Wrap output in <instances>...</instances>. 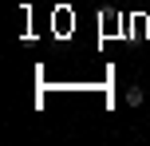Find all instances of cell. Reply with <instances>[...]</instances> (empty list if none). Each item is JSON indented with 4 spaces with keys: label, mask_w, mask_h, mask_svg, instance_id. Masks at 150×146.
Listing matches in <instances>:
<instances>
[{
    "label": "cell",
    "mask_w": 150,
    "mask_h": 146,
    "mask_svg": "<svg viewBox=\"0 0 150 146\" xmlns=\"http://www.w3.org/2000/svg\"><path fill=\"white\" fill-rule=\"evenodd\" d=\"M142 99H146L142 87H127V107H142Z\"/></svg>",
    "instance_id": "1"
}]
</instances>
